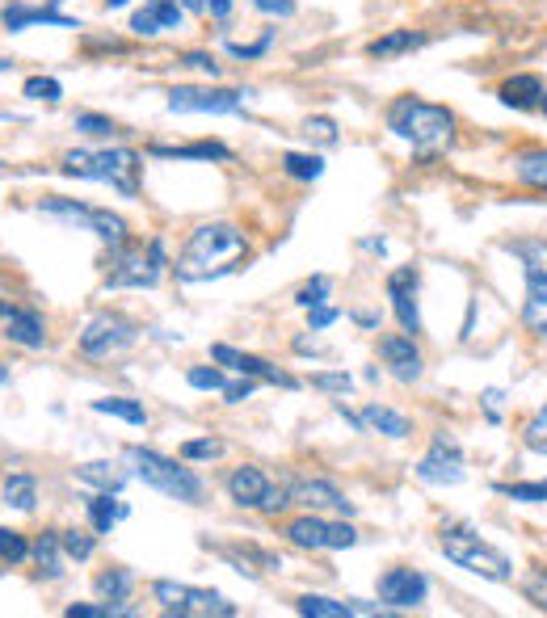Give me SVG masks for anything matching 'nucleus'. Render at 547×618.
<instances>
[{
  "label": "nucleus",
  "mask_w": 547,
  "mask_h": 618,
  "mask_svg": "<svg viewBox=\"0 0 547 618\" xmlns=\"http://www.w3.org/2000/svg\"><path fill=\"white\" fill-rule=\"evenodd\" d=\"M245 257H249V236L236 223H198L181 244L173 274L177 282H211L240 270Z\"/></svg>",
  "instance_id": "nucleus-1"
},
{
  "label": "nucleus",
  "mask_w": 547,
  "mask_h": 618,
  "mask_svg": "<svg viewBox=\"0 0 547 618\" xmlns=\"http://www.w3.org/2000/svg\"><path fill=\"white\" fill-rule=\"evenodd\" d=\"M383 127H388L396 139L409 143L413 152L430 156V152H442V148H451L455 143L459 118L447 106H434V101H421L413 93H404V97L388 101V110H383Z\"/></svg>",
  "instance_id": "nucleus-2"
},
{
  "label": "nucleus",
  "mask_w": 547,
  "mask_h": 618,
  "mask_svg": "<svg viewBox=\"0 0 547 618\" xmlns=\"http://www.w3.org/2000/svg\"><path fill=\"white\" fill-rule=\"evenodd\" d=\"M139 169H144V156L135 148H101V152H64L59 156V173L76 177V181H101L118 190L123 198H139Z\"/></svg>",
  "instance_id": "nucleus-3"
},
{
  "label": "nucleus",
  "mask_w": 547,
  "mask_h": 618,
  "mask_svg": "<svg viewBox=\"0 0 547 618\" xmlns=\"http://www.w3.org/2000/svg\"><path fill=\"white\" fill-rule=\"evenodd\" d=\"M123 455L131 463V476L144 480L148 488H156L160 497L181 501V505H202V497H207V484H202V476H194L190 467H181L186 459L177 463V459L160 455V450H152V446H127Z\"/></svg>",
  "instance_id": "nucleus-4"
},
{
  "label": "nucleus",
  "mask_w": 547,
  "mask_h": 618,
  "mask_svg": "<svg viewBox=\"0 0 547 618\" xmlns=\"http://www.w3.org/2000/svg\"><path fill=\"white\" fill-rule=\"evenodd\" d=\"M438 551L463 572H476L484 581H510L514 576V560L501 547H493L489 539H480V530L463 526V522H447L438 530Z\"/></svg>",
  "instance_id": "nucleus-5"
},
{
  "label": "nucleus",
  "mask_w": 547,
  "mask_h": 618,
  "mask_svg": "<svg viewBox=\"0 0 547 618\" xmlns=\"http://www.w3.org/2000/svg\"><path fill=\"white\" fill-rule=\"evenodd\" d=\"M505 253H514L522 261V282H526V299H522V328L531 337L547 341V240H510Z\"/></svg>",
  "instance_id": "nucleus-6"
},
{
  "label": "nucleus",
  "mask_w": 547,
  "mask_h": 618,
  "mask_svg": "<svg viewBox=\"0 0 547 618\" xmlns=\"http://www.w3.org/2000/svg\"><path fill=\"white\" fill-rule=\"evenodd\" d=\"M152 602H160L165 614H181V618H236L240 606L228 602L224 593L215 589H194L181 581H152Z\"/></svg>",
  "instance_id": "nucleus-7"
},
{
  "label": "nucleus",
  "mask_w": 547,
  "mask_h": 618,
  "mask_svg": "<svg viewBox=\"0 0 547 618\" xmlns=\"http://www.w3.org/2000/svg\"><path fill=\"white\" fill-rule=\"evenodd\" d=\"M358 539L362 534L350 522H329L308 509H303L295 522H287V543H295L303 551H346V547H358Z\"/></svg>",
  "instance_id": "nucleus-8"
},
{
  "label": "nucleus",
  "mask_w": 547,
  "mask_h": 618,
  "mask_svg": "<svg viewBox=\"0 0 547 618\" xmlns=\"http://www.w3.org/2000/svg\"><path fill=\"white\" fill-rule=\"evenodd\" d=\"M421 484H434V488H455L468 476V459H463V446L455 442V434L438 429L430 438V450L421 455V463L413 467Z\"/></svg>",
  "instance_id": "nucleus-9"
},
{
  "label": "nucleus",
  "mask_w": 547,
  "mask_h": 618,
  "mask_svg": "<svg viewBox=\"0 0 547 618\" xmlns=\"http://www.w3.org/2000/svg\"><path fill=\"white\" fill-rule=\"evenodd\" d=\"M253 89H202V85H173L169 89V114H236L245 110Z\"/></svg>",
  "instance_id": "nucleus-10"
},
{
  "label": "nucleus",
  "mask_w": 547,
  "mask_h": 618,
  "mask_svg": "<svg viewBox=\"0 0 547 618\" xmlns=\"http://www.w3.org/2000/svg\"><path fill=\"white\" fill-rule=\"evenodd\" d=\"M135 337H139L135 320L118 316V312H101L85 324V333H80V354L85 358H114V354H123L127 345H135Z\"/></svg>",
  "instance_id": "nucleus-11"
},
{
  "label": "nucleus",
  "mask_w": 547,
  "mask_h": 618,
  "mask_svg": "<svg viewBox=\"0 0 547 618\" xmlns=\"http://www.w3.org/2000/svg\"><path fill=\"white\" fill-rule=\"evenodd\" d=\"M421 270L417 265H396L388 274V299H392V316L400 320L404 333H421Z\"/></svg>",
  "instance_id": "nucleus-12"
},
{
  "label": "nucleus",
  "mask_w": 547,
  "mask_h": 618,
  "mask_svg": "<svg viewBox=\"0 0 547 618\" xmlns=\"http://www.w3.org/2000/svg\"><path fill=\"white\" fill-rule=\"evenodd\" d=\"M430 597V576L421 568H388L379 576V602L388 610H417Z\"/></svg>",
  "instance_id": "nucleus-13"
},
{
  "label": "nucleus",
  "mask_w": 547,
  "mask_h": 618,
  "mask_svg": "<svg viewBox=\"0 0 547 618\" xmlns=\"http://www.w3.org/2000/svg\"><path fill=\"white\" fill-rule=\"evenodd\" d=\"M165 278L156 270V265L148 261L144 249H131V244H123V249H114V265L106 274V291H127V286H135V291H152V286Z\"/></svg>",
  "instance_id": "nucleus-14"
},
{
  "label": "nucleus",
  "mask_w": 547,
  "mask_h": 618,
  "mask_svg": "<svg viewBox=\"0 0 547 618\" xmlns=\"http://www.w3.org/2000/svg\"><path fill=\"white\" fill-rule=\"evenodd\" d=\"M287 488H291V505H303L308 513L337 509V513H346V518L354 513V501L324 476H295V480H287Z\"/></svg>",
  "instance_id": "nucleus-15"
},
{
  "label": "nucleus",
  "mask_w": 547,
  "mask_h": 618,
  "mask_svg": "<svg viewBox=\"0 0 547 618\" xmlns=\"http://www.w3.org/2000/svg\"><path fill=\"white\" fill-rule=\"evenodd\" d=\"M0 26L9 34H22L30 26H55V30H80L76 17L59 13V0H47V5H30V0H13V5L0 9Z\"/></svg>",
  "instance_id": "nucleus-16"
},
{
  "label": "nucleus",
  "mask_w": 547,
  "mask_h": 618,
  "mask_svg": "<svg viewBox=\"0 0 547 618\" xmlns=\"http://www.w3.org/2000/svg\"><path fill=\"white\" fill-rule=\"evenodd\" d=\"M211 362H219V366H232L236 375H249V379H257V383H270V387H287V391H295V387H299V379H295V375H287V370H278L274 362L257 358V354H240V349H232V345H211Z\"/></svg>",
  "instance_id": "nucleus-17"
},
{
  "label": "nucleus",
  "mask_w": 547,
  "mask_h": 618,
  "mask_svg": "<svg viewBox=\"0 0 547 618\" xmlns=\"http://www.w3.org/2000/svg\"><path fill=\"white\" fill-rule=\"evenodd\" d=\"M379 358H383V366H388L400 383H417L421 370H425V358H421V349H417V337L404 333V328H400V333L379 337Z\"/></svg>",
  "instance_id": "nucleus-18"
},
{
  "label": "nucleus",
  "mask_w": 547,
  "mask_h": 618,
  "mask_svg": "<svg viewBox=\"0 0 547 618\" xmlns=\"http://www.w3.org/2000/svg\"><path fill=\"white\" fill-rule=\"evenodd\" d=\"M181 22H186V9H181V0H148L144 9L131 13V34L135 38H156L165 30H181Z\"/></svg>",
  "instance_id": "nucleus-19"
},
{
  "label": "nucleus",
  "mask_w": 547,
  "mask_h": 618,
  "mask_svg": "<svg viewBox=\"0 0 547 618\" xmlns=\"http://www.w3.org/2000/svg\"><path fill=\"white\" fill-rule=\"evenodd\" d=\"M0 316H5V337L13 345H22V349H43L47 345V324L43 316L34 312V307H9V303H0Z\"/></svg>",
  "instance_id": "nucleus-20"
},
{
  "label": "nucleus",
  "mask_w": 547,
  "mask_h": 618,
  "mask_svg": "<svg viewBox=\"0 0 547 618\" xmlns=\"http://www.w3.org/2000/svg\"><path fill=\"white\" fill-rule=\"evenodd\" d=\"M543 76L535 72H514V76H505L501 85H497V101L505 110H539V101H543Z\"/></svg>",
  "instance_id": "nucleus-21"
},
{
  "label": "nucleus",
  "mask_w": 547,
  "mask_h": 618,
  "mask_svg": "<svg viewBox=\"0 0 547 618\" xmlns=\"http://www.w3.org/2000/svg\"><path fill=\"white\" fill-rule=\"evenodd\" d=\"M224 488H228V501H232V505H240V509H257L261 497H266V488H270V476H266L261 467L245 463V467H236L232 476L224 480Z\"/></svg>",
  "instance_id": "nucleus-22"
},
{
  "label": "nucleus",
  "mask_w": 547,
  "mask_h": 618,
  "mask_svg": "<svg viewBox=\"0 0 547 618\" xmlns=\"http://www.w3.org/2000/svg\"><path fill=\"white\" fill-rule=\"evenodd\" d=\"M148 156L156 160H219V164H232V148L219 139H194V143H148Z\"/></svg>",
  "instance_id": "nucleus-23"
},
{
  "label": "nucleus",
  "mask_w": 547,
  "mask_h": 618,
  "mask_svg": "<svg viewBox=\"0 0 547 618\" xmlns=\"http://www.w3.org/2000/svg\"><path fill=\"white\" fill-rule=\"evenodd\" d=\"M358 417H362V425H367V434H383V438H392V442H400V438L413 434V421L404 417V412H396V408H388V404H379V400L362 404Z\"/></svg>",
  "instance_id": "nucleus-24"
},
{
  "label": "nucleus",
  "mask_w": 547,
  "mask_h": 618,
  "mask_svg": "<svg viewBox=\"0 0 547 618\" xmlns=\"http://www.w3.org/2000/svg\"><path fill=\"white\" fill-rule=\"evenodd\" d=\"M430 43V34L425 30H388L367 43V55L371 59H396V55H409V51H421Z\"/></svg>",
  "instance_id": "nucleus-25"
},
{
  "label": "nucleus",
  "mask_w": 547,
  "mask_h": 618,
  "mask_svg": "<svg viewBox=\"0 0 547 618\" xmlns=\"http://www.w3.org/2000/svg\"><path fill=\"white\" fill-rule=\"evenodd\" d=\"M85 513H89V526H93V534H110L118 522L127 518V505L118 501V492H93V497L85 501Z\"/></svg>",
  "instance_id": "nucleus-26"
},
{
  "label": "nucleus",
  "mask_w": 547,
  "mask_h": 618,
  "mask_svg": "<svg viewBox=\"0 0 547 618\" xmlns=\"http://www.w3.org/2000/svg\"><path fill=\"white\" fill-rule=\"evenodd\" d=\"M76 480L89 484V488H97V492H123L127 480H131V471H123L118 463L97 459V463H80V467H76Z\"/></svg>",
  "instance_id": "nucleus-27"
},
{
  "label": "nucleus",
  "mask_w": 547,
  "mask_h": 618,
  "mask_svg": "<svg viewBox=\"0 0 547 618\" xmlns=\"http://www.w3.org/2000/svg\"><path fill=\"white\" fill-rule=\"evenodd\" d=\"M85 232H93L101 244H110V249H123V244L131 240L127 219H123V215H114V211H106V206H93V211H89V223H85Z\"/></svg>",
  "instance_id": "nucleus-28"
},
{
  "label": "nucleus",
  "mask_w": 547,
  "mask_h": 618,
  "mask_svg": "<svg viewBox=\"0 0 547 618\" xmlns=\"http://www.w3.org/2000/svg\"><path fill=\"white\" fill-rule=\"evenodd\" d=\"M30 555L38 560V568H43V576L47 581H59L64 576V539H59V530H43L38 534V543L30 547Z\"/></svg>",
  "instance_id": "nucleus-29"
},
{
  "label": "nucleus",
  "mask_w": 547,
  "mask_h": 618,
  "mask_svg": "<svg viewBox=\"0 0 547 618\" xmlns=\"http://www.w3.org/2000/svg\"><path fill=\"white\" fill-rule=\"evenodd\" d=\"M510 164H514V177L526 185V190L547 194V148H526Z\"/></svg>",
  "instance_id": "nucleus-30"
},
{
  "label": "nucleus",
  "mask_w": 547,
  "mask_h": 618,
  "mask_svg": "<svg viewBox=\"0 0 547 618\" xmlns=\"http://www.w3.org/2000/svg\"><path fill=\"white\" fill-rule=\"evenodd\" d=\"M89 408L101 412V417H118V421H127V425H135V429H144V425H148V408L139 404V400H131V396H101V400H93Z\"/></svg>",
  "instance_id": "nucleus-31"
},
{
  "label": "nucleus",
  "mask_w": 547,
  "mask_h": 618,
  "mask_svg": "<svg viewBox=\"0 0 547 618\" xmlns=\"http://www.w3.org/2000/svg\"><path fill=\"white\" fill-rule=\"evenodd\" d=\"M93 589H97L101 602H127V597L135 593V572L131 568H106L93 581Z\"/></svg>",
  "instance_id": "nucleus-32"
},
{
  "label": "nucleus",
  "mask_w": 547,
  "mask_h": 618,
  "mask_svg": "<svg viewBox=\"0 0 547 618\" xmlns=\"http://www.w3.org/2000/svg\"><path fill=\"white\" fill-rule=\"evenodd\" d=\"M295 610L308 618H354V602H337V597H324V593L295 597Z\"/></svg>",
  "instance_id": "nucleus-33"
},
{
  "label": "nucleus",
  "mask_w": 547,
  "mask_h": 618,
  "mask_svg": "<svg viewBox=\"0 0 547 618\" xmlns=\"http://www.w3.org/2000/svg\"><path fill=\"white\" fill-rule=\"evenodd\" d=\"M89 211L93 206H85V202H76V198H43L38 202V215H47V219H59V223H72V228H85L89 223Z\"/></svg>",
  "instance_id": "nucleus-34"
},
{
  "label": "nucleus",
  "mask_w": 547,
  "mask_h": 618,
  "mask_svg": "<svg viewBox=\"0 0 547 618\" xmlns=\"http://www.w3.org/2000/svg\"><path fill=\"white\" fill-rule=\"evenodd\" d=\"M0 497H5L9 509L30 513L34 501H38V484H34V476H26V471H13V476L5 480V488H0Z\"/></svg>",
  "instance_id": "nucleus-35"
},
{
  "label": "nucleus",
  "mask_w": 547,
  "mask_h": 618,
  "mask_svg": "<svg viewBox=\"0 0 547 618\" xmlns=\"http://www.w3.org/2000/svg\"><path fill=\"white\" fill-rule=\"evenodd\" d=\"M282 173L291 181H316V177H324V156L320 152H282Z\"/></svg>",
  "instance_id": "nucleus-36"
},
{
  "label": "nucleus",
  "mask_w": 547,
  "mask_h": 618,
  "mask_svg": "<svg viewBox=\"0 0 547 618\" xmlns=\"http://www.w3.org/2000/svg\"><path fill=\"white\" fill-rule=\"evenodd\" d=\"M72 127L80 135H89V139H114V135H123V127H118L110 114H97V110H76L72 114Z\"/></svg>",
  "instance_id": "nucleus-37"
},
{
  "label": "nucleus",
  "mask_w": 547,
  "mask_h": 618,
  "mask_svg": "<svg viewBox=\"0 0 547 618\" xmlns=\"http://www.w3.org/2000/svg\"><path fill=\"white\" fill-rule=\"evenodd\" d=\"M522 446L531 450V455H543L547 459V400L526 417V425H522Z\"/></svg>",
  "instance_id": "nucleus-38"
},
{
  "label": "nucleus",
  "mask_w": 547,
  "mask_h": 618,
  "mask_svg": "<svg viewBox=\"0 0 547 618\" xmlns=\"http://www.w3.org/2000/svg\"><path fill=\"white\" fill-rule=\"evenodd\" d=\"M493 492L518 505H547V480H518V484H493Z\"/></svg>",
  "instance_id": "nucleus-39"
},
{
  "label": "nucleus",
  "mask_w": 547,
  "mask_h": 618,
  "mask_svg": "<svg viewBox=\"0 0 547 618\" xmlns=\"http://www.w3.org/2000/svg\"><path fill=\"white\" fill-rule=\"evenodd\" d=\"M224 442L219 438H190V442H181L177 455L186 459V463H211V459H224Z\"/></svg>",
  "instance_id": "nucleus-40"
},
{
  "label": "nucleus",
  "mask_w": 547,
  "mask_h": 618,
  "mask_svg": "<svg viewBox=\"0 0 547 618\" xmlns=\"http://www.w3.org/2000/svg\"><path fill=\"white\" fill-rule=\"evenodd\" d=\"M22 97H26V101H47V106H55V101H64V85H59L55 76H26Z\"/></svg>",
  "instance_id": "nucleus-41"
},
{
  "label": "nucleus",
  "mask_w": 547,
  "mask_h": 618,
  "mask_svg": "<svg viewBox=\"0 0 547 618\" xmlns=\"http://www.w3.org/2000/svg\"><path fill=\"white\" fill-rule=\"evenodd\" d=\"M0 560H5V564H26L30 560V543H26L22 530L0 526Z\"/></svg>",
  "instance_id": "nucleus-42"
},
{
  "label": "nucleus",
  "mask_w": 547,
  "mask_h": 618,
  "mask_svg": "<svg viewBox=\"0 0 547 618\" xmlns=\"http://www.w3.org/2000/svg\"><path fill=\"white\" fill-rule=\"evenodd\" d=\"M329 291H333V278H324V274H316V278H308L295 291V303L303 307V312H312V307H320L324 299H329Z\"/></svg>",
  "instance_id": "nucleus-43"
},
{
  "label": "nucleus",
  "mask_w": 547,
  "mask_h": 618,
  "mask_svg": "<svg viewBox=\"0 0 547 618\" xmlns=\"http://www.w3.org/2000/svg\"><path fill=\"white\" fill-rule=\"evenodd\" d=\"M59 539H64V551L72 555L76 564L93 560V551H97V539H93V534H85V530H59Z\"/></svg>",
  "instance_id": "nucleus-44"
},
{
  "label": "nucleus",
  "mask_w": 547,
  "mask_h": 618,
  "mask_svg": "<svg viewBox=\"0 0 547 618\" xmlns=\"http://www.w3.org/2000/svg\"><path fill=\"white\" fill-rule=\"evenodd\" d=\"M186 383L194 387V391H224V370L219 366H190L186 370Z\"/></svg>",
  "instance_id": "nucleus-45"
},
{
  "label": "nucleus",
  "mask_w": 547,
  "mask_h": 618,
  "mask_svg": "<svg viewBox=\"0 0 547 618\" xmlns=\"http://www.w3.org/2000/svg\"><path fill=\"white\" fill-rule=\"evenodd\" d=\"M522 593H526V602H531L535 610L547 614V568L526 572V576H522Z\"/></svg>",
  "instance_id": "nucleus-46"
},
{
  "label": "nucleus",
  "mask_w": 547,
  "mask_h": 618,
  "mask_svg": "<svg viewBox=\"0 0 547 618\" xmlns=\"http://www.w3.org/2000/svg\"><path fill=\"white\" fill-rule=\"evenodd\" d=\"M316 391H329V396H346V391L354 387V379L346 375V370H320V375L308 379Z\"/></svg>",
  "instance_id": "nucleus-47"
},
{
  "label": "nucleus",
  "mask_w": 547,
  "mask_h": 618,
  "mask_svg": "<svg viewBox=\"0 0 547 618\" xmlns=\"http://www.w3.org/2000/svg\"><path fill=\"white\" fill-rule=\"evenodd\" d=\"M303 135H308V143H312V139L324 143V148H333V143L341 139V135H337V122H333V118H324V114L303 122Z\"/></svg>",
  "instance_id": "nucleus-48"
},
{
  "label": "nucleus",
  "mask_w": 547,
  "mask_h": 618,
  "mask_svg": "<svg viewBox=\"0 0 547 618\" xmlns=\"http://www.w3.org/2000/svg\"><path fill=\"white\" fill-rule=\"evenodd\" d=\"M177 64H181V68H194V72L211 76V80H219V72H224V68L215 64V55H211V51H181V55H177Z\"/></svg>",
  "instance_id": "nucleus-49"
},
{
  "label": "nucleus",
  "mask_w": 547,
  "mask_h": 618,
  "mask_svg": "<svg viewBox=\"0 0 547 618\" xmlns=\"http://www.w3.org/2000/svg\"><path fill=\"white\" fill-rule=\"evenodd\" d=\"M291 505V488L287 484H274L270 480V488H266V497H261V505H257V513H266V518H278L282 509Z\"/></svg>",
  "instance_id": "nucleus-50"
},
{
  "label": "nucleus",
  "mask_w": 547,
  "mask_h": 618,
  "mask_svg": "<svg viewBox=\"0 0 547 618\" xmlns=\"http://www.w3.org/2000/svg\"><path fill=\"white\" fill-rule=\"evenodd\" d=\"M270 47H274V30H266V34L257 38V43H228V55H232V59H261Z\"/></svg>",
  "instance_id": "nucleus-51"
},
{
  "label": "nucleus",
  "mask_w": 547,
  "mask_h": 618,
  "mask_svg": "<svg viewBox=\"0 0 547 618\" xmlns=\"http://www.w3.org/2000/svg\"><path fill=\"white\" fill-rule=\"evenodd\" d=\"M257 391V379H249V375H240V379H232V383H224V400L228 404H245L249 396Z\"/></svg>",
  "instance_id": "nucleus-52"
},
{
  "label": "nucleus",
  "mask_w": 547,
  "mask_h": 618,
  "mask_svg": "<svg viewBox=\"0 0 547 618\" xmlns=\"http://www.w3.org/2000/svg\"><path fill=\"white\" fill-rule=\"evenodd\" d=\"M249 5L257 9V13H266V17H282V22H287V17H295V0H249Z\"/></svg>",
  "instance_id": "nucleus-53"
},
{
  "label": "nucleus",
  "mask_w": 547,
  "mask_h": 618,
  "mask_svg": "<svg viewBox=\"0 0 547 618\" xmlns=\"http://www.w3.org/2000/svg\"><path fill=\"white\" fill-rule=\"evenodd\" d=\"M341 320V312L337 307H329V303H320V307H312L308 312V333H324L329 324H337Z\"/></svg>",
  "instance_id": "nucleus-54"
},
{
  "label": "nucleus",
  "mask_w": 547,
  "mask_h": 618,
  "mask_svg": "<svg viewBox=\"0 0 547 618\" xmlns=\"http://www.w3.org/2000/svg\"><path fill=\"white\" fill-rule=\"evenodd\" d=\"M236 9V0H198V13H207L211 22H228Z\"/></svg>",
  "instance_id": "nucleus-55"
},
{
  "label": "nucleus",
  "mask_w": 547,
  "mask_h": 618,
  "mask_svg": "<svg viewBox=\"0 0 547 618\" xmlns=\"http://www.w3.org/2000/svg\"><path fill=\"white\" fill-rule=\"evenodd\" d=\"M480 404H484V421H489V425H501V391L497 387H489V391H484V396H480Z\"/></svg>",
  "instance_id": "nucleus-56"
},
{
  "label": "nucleus",
  "mask_w": 547,
  "mask_h": 618,
  "mask_svg": "<svg viewBox=\"0 0 547 618\" xmlns=\"http://www.w3.org/2000/svg\"><path fill=\"white\" fill-rule=\"evenodd\" d=\"M354 320H358L362 328H379V312H354Z\"/></svg>",
  "instance_id": "nucleus-57"
},
{
  "label": "nucleus",
  "mask_w": 547,
  "mask_h": 618,
  "mask_svg": "<svg viewBox=\"0 0 547 618\" xmlns=\"http://www.w3.org/2000/svg\"><path fill=\"white\" fill-rule=\"evenodd\" d=\"M131 0H106V9H127Z\"/></svg>",
  "instance_id": "nucleus-58"
},
{
  "label": "nucleus",
  "mask_w": 547,
  "mask_h": 618,
  "mask_svg": "<svg viewBox=\"0 0 547 618\" xmlns=\"http://www.w3.org/2000/svg\"><path fill=\"white\" fill-rule=\"evenodd\" d=\"M5 383H9V366H5V362H0V387H5Z\"/></svg>",
  "instance_id": "nucleus-59"
},
{
  "label": "nucleus",
  "mask_w": 547,
  "mask_h": 618,
  "mask_svg": "<svg viewBox=\"0 0 547 618\" xmlns=\"http://www.w3.org/2000/svg\"><path fill=\"white\" fill-rule=\"evenodd\" d=\"M539 114L547 118V89H543V101H539Z\"/></svg>",
  "instance_id": "nucleus-60"
},
{
  "label": "nucleus",
  "mask_w": 547,
  "mask_h": 618,
  "mask_svg": "<svg viewBox=\"0 0 547 618\" xmlns=\"http://www.w3.org/2000/svg\"><path fill=\"white\" fill-rule=\"evenodd\" d=\"M13 68V59H0V72H9Z\"/></svg>",
  "instance_id": "nucleus-61"
},
{
  "label": "nucleus",
  "mask_w": 547,
  "mask_h": 618,
  "mask_svg": "<svg viewBox=\"0 0 547 618\" xmlns=\"http://www.w3.org/2000/svg\"><path fill=\"white\" fill-rule=\"evenodd\" d=\"M0 173H5V160H0Z\"/></svg>",
  "instance_id": "nucleus-62"
}]
</instances>
